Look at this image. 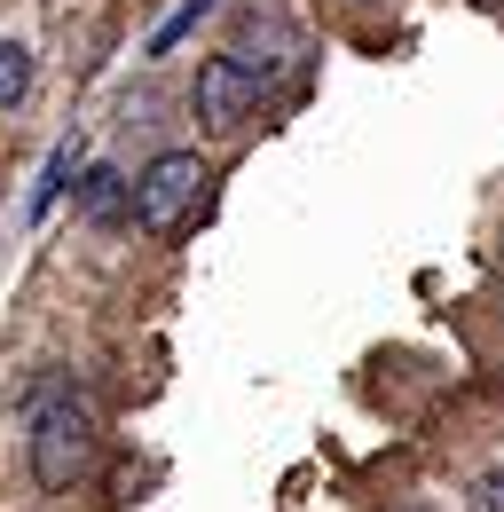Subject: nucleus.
I'll return each instance as SVG.
<instances>
[{"mask_svg": "<svg viewBox=\"0 0 504 512\" xmlns=\"http://www.w3.org/2000/svg\"><path fill=\"white\" fill-rule=\"evenodd\" d=\"M189 103H197V127L205 134H237L252 119V103H260V71H252L245 56H205Z\"/></svg>", "mask_w": 504, "mask_h": 512, "instance_id": "obj_3", "label": "nucleus"}, {"mask_svg": "<svg viewBox=\"0 0 504 512\" xmlns=\"http://www.w3.org/2000/svg\"><path fill=\"white\" fill-rule=\"evenodd\" d=\"M32 95V48L24 40H0V111H16Z\"/></svg>", "mask_w": 504, "mask_h": 512, "instance_id": "obj_5", "label": "nucleus"}, {"mask_svg": "<svg viewBox=\"0 0 504 512\" xmlns=\"http://www.w3.org/2000/svg\"><path fill=\"white\" fill-rule=\"evenodd\" d=\"M63 182H79V142H56V150H48V174L32 182L24 213H32V221H48V213H56V197H63Z\"/></svg>", "mask_w": 504, "mask_h": 512, "instance_id": "obj_4", "label": "nucleus"}, {"mask_svg": "<svg viewBox=\"0 0 504 512\" xmlns=\"http://www.w3.org/2000/svg\"><path fill=\"white\" fill-rule=\"evenodd\" d=\"M473 512H504V473H489V481L473 489Z\"/></svg>", "mask_w": 504, "mask_h": 512, "instance_id": "obj_8", "label": "nucleus"}, {"mask_svg": "<svg viewBox=\"0 0 504 512\" xmlns=\"http://www.w3.org/2000/svg\"><path fill=\"white\" fill-rule=\"evenodd\" d=\"M197 16H213V0H189L182 16H174V24H158V40H150V56H166V48H174V40H182L189 24H197Z\"/></svg>", "mask_w": 504, "mask_h": 512, "instance_id": "obj_7", "label": "nucleus"}, {"mask_svg": "<svg viewBox=\"0 0 504 512\" xmlns=\"http://www.w3.org/2000/svg\"><path fill=\"white\" fill-rule=\"evenodd\" d=\"M205 166H197V150H166V158H150V174L134 182V229L142 237H182L189 229V213L205 205Z\"/></svg>", "mask_w": 504, "mask_h": 512, "instance_id": "obj_2", "label": "nucleus"}, {"mask_svg": "<svg viewBox=\"0 0 504 512\" xmlns=\"http://www.w3.org/2000/svg\"><path fill=\"white\" fill-rule=\"evenodd\" d=\"M119 174H111V166H95V174H87V190H79V213H87V221H119Z\"/></svg>", "mask_w": 504, "mask_h": 512, "instance_id": "obj_6", "label": "nucleus"}, {"mask_svg": "<svg viewBox=\"0 0 504 512\" xmlns=\"http://www.w3.org/2000/svg\"><path fill=\"white\" fill-rule=\"evenodd\" d=\"M87 465H95V418H87V402H40V418H32V481L63 497V489H79L87 481Z\"/></svg>", "mask_w": 504, "mask_h": 512, "instance_id": "obj_1", "label": "nucleus"}]
</instances>
